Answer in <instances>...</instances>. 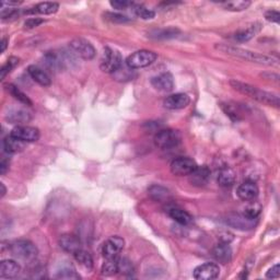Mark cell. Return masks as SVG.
Returning <instances> with one entry per match:
<instances>
[{
	"label": "cell",
	"mask_w": 280,
	"mask_h": 280,
	"mask_svg": "<svg viewBox=\"0 0 280 280\" xmlns=\"http://www.w3.org/2000/svg\"><path fill=\"white\" fill-rule=\"evenodd\" d=\"M216 50H218L220 52H224V54H228L233 57H238L244 60L258 64V65L275 66V65H278V62H279L277 57L258 54V52H255L248 50H244L241 48H236V46H231L228 44H217L216 45Z\"/></svg>",
	"instance_id": "cell-1"
},
{
	"label": "cell",
	"mask_w": 280,
	"mask_h": 280,
	"mask_svg": "<svg viewBox=\"0 0 280 280\" xmlns=\"http://www.w3.org/2000/svg\"><path fill=\"white\" fill-rule=\"evenodd\" d=\"M230 84L233 89L236 90L238 92H240V93H242V94L253 98V100H255V101H258L262 104H266V105H268V106L279 108L280 100L276 94H272V93H270V92L258 89V86H250L248 84H244L238 80H231Z\"/></svg>",
	"instance_id": "cell-2"
},
{
	"label": "cell",
	"mask_w": 280,
	"mask_h": 280,
	"mask_svg": "<svg viewBox=\"0 0 280 280\" xmlns=\"http://www.w3.org/2000/svg\"><path fill=\"white\" fill-rule=\"evenodd\" d=\"M10 250L16 258L26 262L34 260L38 254V248L35 246L34 243H32L28 240L14 241L12 244H11Z\"/></svg>",
	"instance_id": "cell-3"
},
{
	"label": "cell",
	"mask_w": 280,
	"mask_h": 280,
	"mask_svg": "<svg viewBox=\"0 0 280 280\" xmlns=\"http://www.w3.org/2000/svg\"><path fill=\"white\" fill-rule=\"evenodd\" d=\"M156 54L152 50H140L127 57L126 66L130 69H140L150 66L156 60Z\"/></svg>",
	"instance_id": "cell-4"
},
{
	"label": "cell",
	"mask_w": 280,
	"mask_h": 280,
	"mask_svg": "<svg viewBox=\"0 0 280 280\" xmlns=\"http://www.w3.org/2000/svg\"><path fill=\"white\" fill-rule=\"evenodd\" d=\"M182 142L180 132L175 130H162L154 136V144L160 149H171Z\"/></svg>",
	"instance_id": "cell-5"
},
{
	"label": "cell",
	"mask_w": 280,
	"mask_h": 280,
	"mask_svg": "<svg viewBox=\"0 0 280 280\" xmlns=\"http://www.w3.org/2000/svg\"><path fill=\"white\" fill-rule=\"evenodd\" d=\"M122 66V57L120 52L113 48H106L101 60L100 68L106 74H115Z\"/></svg>",
	"instance_id": "cell-6"
},
{
	"label": "cell",
	"mask_w": 280,
	"mask_h": 280,
	"mask_svg": "<svg viewBox=\"0 0 280 280\" xmlns=\"http://www.w3.org/2000/svg\"><path fill=\"white\" fill-rule=\"evenodd\" d=\"M69 48H72V50L76 55L80 58H82L84 60H93L96 54L94 46H93L89 40L81 38H74L72 40H70Z\"/></svg>",
	"instance_id": "cell-7"
},
{
	"label": "cell",
	"mask_w": 280,
	"mask_h": 280,
	"mask_svg": "<svg viewBox=\"0 0 280 280\" xmlns=\"http://www.w3.org/2000/svg\"><path fill=\"white\" fill-rule=\"evenodd\" d=\"M197 163L190 158L180 156L171 163V172L178 176H190L197 168Z\"/></svg>",
	"instance_id": "cell-8"
},
{
	"label": "cell",
	"mask_w": 280,
	"mask_h": 280,
	"mask_svg": "<svg viewBox=\"0 0 280 280\" xmlns=\"http://www.w3.org/2000/svg\"><path fill=\"white\" fill-rule=\"evenodd\" d=\"M124 245H125L124 238L118 236L108 238L102 245V254L104 256V258L108 260V258H118L120 253L122 250V248H124Z\"/></svg>",
	"instance_id": "cell-9"
},
{
	"label": "cell",
	"mask_w": 280,
	"mask_h": 280,
	"mask_svg": "<svg viewBox=\"0 0 280 280\" xmlns=\"http://www.w3.org/2000/svg\"><path fill=\"white\" fill-rule=\"evenodd\" d=\"M10 136L21 140L23 142H34L40 139V130L36 127L20 125L14 127L10 132Z\"/></svg>",
	"instance_id": "cell-10"
},
{
	"label": "cell",
	"mask_w": 280,
	"mask_h": 280,
	"mask_svg": "<svg viewBox=\"0 0 280 280\" xmlns=\"http://www.w3.org/2000/svg\"><path fill=\"white\" fill-rule=\"evenodd\" d=\"M220 275V267L216 262H205L197 266L192 272V277L196 280H214Z\"/></svg>",
	"instance_id": "cell-11"
},
{
	"label": "cell",
	"mask_w": 280,
	"mask_h": 280,
	"mask_svg": "<svg viewBox=\"0 0 280 280\" xmlns=\"http://www.w3.org/2000/svg\"><path fill=\"white\" fill-rule=\"evenodd\" d=\"M258 188L252 180H245L238 188V197L243 202H253L258 196Z\"/></svg>",
	"instance_id": "cell-12"
},
{
	"label": "cell",
	"mask_w": 280,
	"mask_h": 280,
	"mask_svg": "<svg viewBox=\"0 0 280 280\" xmlns=\"http://www.w3.org/2000/svg\"><path fill=\"white\" fill-rule=\"evenodd\" d=\"M190 103V98L186 93H174L166 96L163 105L168 110H182L188 106Z\"/></svg>",
	"instance_id": "cell-13"
},
{
	"label": "cell",
	"mask_w": 280,
	"mask_h": 280,
	"mask_svg": "<svg viewBox=\"0 0 280 280\" xmlns=\"http://www.w3.org/2000/svg\"><path fill=\"white\" fill-rule=\"evenodd\" d=\"M151 84L159 91L170 92L174 88L173 76L170 72H162L151 79Z\"/></svg>",
	"instance_id": "cell-14"
},
{
	"label": "cell",
	"mask_w": 280,
	"mask_h": 280,
	"mask_svg": "<svg viewBox=\"0 0 280 280\" xmlns=\"http://www.w3.org/2000/svg\"><path fill=\"white\" fill-rule=\"evenodd\" d=\"M256 219L248 218L244 214H232L226 219V224L238 230H250L255 226Z\"/></svg>",
	"instance_id": "cell-15"
},
{
	"label": "cell",
	"mask_w": 280,
	"mask_h": 280,
	"mask_svg": "<svg viewBox=\"0 0 280 280\" xmlns=\"http://www.w3.org/2000/svg\"><path fill=\"white\" fill-rule=\"evenodd\" d=\"M21 266L16 260H6L0 262V277L12 279L20 275Z\"/></svg>",
	"instance_id": "cell-16"
},
{
	"label": "cell",
	"mask_w": 280,
	"mask_h": 280,
	"mask_svg": "<svg viewBox=\"0 0 280 280\" xmlns=\"http://www.w3.org/2000/svg\"><path fill=\"white\" fill-rule=\"evenodd\" d=\"M60 246L67 253H72V255L81 250V242L77 236L72 234H64L60 238Z\"/></svg>",
	"instance_id": "cell-17"
},
{
	"label": "cell",
	"mask_w": 280,
	"mask_h": 280,
	"mask_svg": "<svg viewBox=\"0 0 280 280\" xmlns=\"http://www.w3.org/2000/svg\"><path fill=\"white\" fill-rule=\"evenodd\" d=\"M166 214L171 219L176 221L178 224H182V226H188L192 224V216L188 212L183 210L182 208L170 206L166 208Z\"/></svg>",
	"instance_id": "cell-18"
},
{
	"label": "cell",
	"mask_w": 280,
	"mask_h": 280,
	"mask_svg": "<svg viewBox=\"0 0 280 280\" xmlns=\"http://www.w3.org/2000/svg\"><path fill=\"white\" fill-rule=\"evenodd\" d=\"M212 255L219 262L228 264V262H230L232 260V250L228 243L220 242L214 248Z\"/></svg>",
	"instance_id": "cell-19"
},
{
	"label": "cell",
	"mask_w": 280,
	"mask_h": 280,
	"mask_svg": "<svg viewBox=\"0 0 280 280\" xmlns=\"http://www.w3.org/2000/svg\"><path fill=\"white\" fill-rule=\"evenodd\" d=\"M6 118L10 124H18V126H20L31 120V114L23 108H14L9 110Z\"/></svg>",
	"instance_id": "cell-20"
},
{
	"label": "cell",
	"mask_w": 280,
	"mask_h": 280,
	"mask_svg": "<svg viewBox=\"0 0 280 280\" xmlns=\"http://www.w3.org/2000/svg\"><path fill=\"white\" fill-rule=\"evenodd\" d=\"M210 178V170L208 166H197L196 170L190 175V180L192 185L202 186L205 185Z\"/></svg>",
	"instance_id": "cell-21"
},
{
	"label": "cell",
	"mask_w": 280,
	"mask_h": 280,
	"mask_svg": "<svg viewBox=\"0 0 280 280\" xmlns=\"http://www.w3.org/2000/svg\"><path fill=\"white\" fill-rule=\"evenodd\" d=\"M262 28V26L260 23H253V24H250L248 28H241V30H238L236 34H234V38L238 40V42H248V40H252L256 34H258Z\"/></svg>",
	"instance_id": "cell-22"
},
{
	"label": "cell",
	"mask_w": 280,
	"mask_h": 280,
	"mask_svg": "<svg viewBox=\"0 0 280 280\" xmlns=\"http://www.w3.org/2000/svg\"><path fill=\"white\" fill-rule=\"evenodd\" d=\"M28 72L31 76V78L42 86H50L52 84V80L50 76L46 74L43 69L36 66H30L28 68Z\"/></svg>",
	"instance_id": "cell-23"
},
{
	"label": "cell",
	"mask_w": 280,
	"mask_h": 280,
	"mask_svg": "<svg viewBox=\"0 0 280 280\" xmlns=\"http://www.w3.org/2000/svg\"><path fill=\"white\" fill-rule=\"evenodd\" d=\"M58 9H60V4L57 2H40L34 8H32L31 10H26V14H56Z\"/></svg>",
	"instance_id": "cell-24"
},
{
	"label": "cell",
	"mask_w": 280,
	"mask_h": 280,
	"mask_svg": "<svg viewBox=\"0 0 280 280\" xmlns=\"http://www.w3.org/2000/svg\"><path fill=\"white\" fill-rule=\"evenodd\" d=\"M236 174L232 170L231 168H221L218 173V184L222 188H230L236 183Z\"/></svg>",
	"instance_id": "cell-25"
},
{
	"label": "cell",
	"mask_w": 280,
	"mask_h": 280,
	"mask_svg": "<svg viewBox=\"0 0 280 280\" xmlns=\"http://www.w3.org/2000/svg\"><path fill=\"white\" fill-rule=\"evenodd\" d=\"M2 146H4V149L6 152L12 154L20 152V151L24 149L26 142H21V140L16 139L12 136H8L4 139Z\"/></svg>",
	"instance_id": "cell-26"
},
{
	"label": "cell",
	"mask_w": 280,
	"mask_h": 280,
	"mask_svg": "<svg viewBox=\"0 0 280 280\" xmlns=\"http://www.w3.org/2000/svg\"><path fill=\"white\" fill-rule=\"evenodd\" d=\"M6 90H7L11 96H12L16 100L19 101L20 103L22 104H24V105H28V106H32L33 103L32 101L28 98V96L24 92H22L19 88L16 86L14 84H6Z\"/></svg>",
	"instance_id": "cell-27"
},
{
	"label": "cell",
	"mask_w": 280,
	"mask_h": 280,
	"mask_svg": "<svg viewBox=\"0 0 280 280\" xmlns=\"http://www.w3.org/2000/svg\"><path fill=\"white\" fill-rule=\"evenodd\" d=\"M148 194L154 200L160 202L168 200V196H170V192H168V190L166 188H163V186H160V185L150 186L148 190Z\"/></svg>",
	"instance_id": "cell-28"
},
{
	"label": "cell",
	"mask_w": 280,
	"mask_h": 280,
	"mask_svg": "<svg viewBox=\"0 0 280 280\" xmlns=\"http://www.w3.org/2000/svg\"><path fill=\"white\" fill-rule=\"evenodd\" d=\"M250 4L252 2H248V0H233V2H224L220 4L226 10L234 11V12H240V11L246 10L250 6Z\"/></svg>",
	"instance_id": "cell-29"
},
{
	"label": "cell",
	"mask_w": 280,
	"mask_h": 280,
	"mask_svg": "<svg viewBox=\"0 0 280 280\" xmlns=\"http://www.w3.org/2000/svg\"><path fill=\"white\" fill-rule=\"evenodd\" d=\"M74 260H77L81 266H84V268H88V270H91L93 267V258L89 252H86L84 248L79 250L78 252H76L74 254Z\"/></svg>",
	"instance_id": "cell-30"
},
{
	"label": "cell",
	"mask_w": 280,
	"mask_h": 280,
	"mask_svg": "<svg viewBox=\"0 0 280 280\" xmlns=\"http://www.w3.org/2000/svg\"><path fill=\"white\" fill-rule=\"evenodd\" d=\"M103 276H112L118 272V258H108L103 262L101 268Z\"/></svg>",
	"instance_id": "cell-31"
},
{
	"label": "cell",
	"mask_w": 280,
	"mask_h": 280,
	"mask_svg": "<svg viewBox=\"0 0 280 280\" xmlns=\"http://www.w3.org/2000/svg\"><path fill=\"white\" fill-rule=\"evenodd\" d=\"M132 8L134 14H135L138 18H142V20H151V19H154V16H156L154 11L146 8L144 6H142V4H134Z\"/></svg>",
	"instance_id": "cell-32"
},
{
	"label": "cell",
	"mask_w": 280,
	"mask_h": 280,
	"mask_svg": "<svg viewBox=\"0 0 280 280\" xmlns=\"http://www.w3.org/2000/svg\"><path fill=\"white\" fill-rule=\"evenodd\" d=\"M56 278L65 279V280H77V279H80V276L78 275L77 272L74 270V268L65 267V268H62V270L58 272Z\"/></svg>",
	"instance_id": "cell-33"
},
{
	"label": "cell",
	"mask_w": 280,
	"mask_h": 280,
	"mask_svg": "<svg viewBox=\"0 0 280 280\" xmlns=\"http://www.w3.org/2000/svg\"><path fill=\"white\" fill-rule=\"evenodd\" d=\"M118 272L122 274V275L132 276V274H134V267L130 260H128L127 258H118Z\"/></svg>",
	"instance_id": "cell-34"
},
{
	"label": "cell",
	"mask_w": 280,
	"mask_h": 280,
	"mask_svg": "<svg viewBox=\"0 0 280 280\" xmlns=\"http://www.w3.org/2000/svg\"><path fill=\"white\" fill-rule=\"evenodd\" d=\"M260 210H262V206L258 202H252L250 205H248L246 208L244 209V212L243 214L246 216L248 218L250 219H256L258 217V214H260Z\"/></svg>",
	"instance_id": "cell-35"
},
{
	"label": "cell",
	"mask_w": 280,
	"mask_h": 280,
	"mask_svg": "<svg viewBox=\"0 0 280 280\" xmlns=\"http://www.w3.org/2000/svg\"><path fill=\"white\" fill-rule=\"evenodd\" d=\"M18 64H19V58L10 57L8 62L2 66V70H0V78L4 79L6 76H7L9 72H11V70H12L16 66H18Z\"/></svg>",
	"instance_id": "cell-36"
},
{
	"label": "cell",
	"mask_w": 280,
	"mask_h": 280,
	"mask_svg": "<svg viewBox=\"0 0 280 280\" xmlns=\"http://www.w3.org/2000/svg\"><path fill=\"white\" fill-rule=\"evenodd\" d=\"M104 19L110 21V22H112V23H120V24H122V23H127V22L130 21V18H127L126 16H122V14H114V12H105L104 14Z\"/></svg>",
	"instance_id": "cell-37"
},
{
	"label": "cell",
	"mask_w": 280,
	"mask_h": 280,
	"mask_svg": "<svg viewBox=\"0 0 280 280\" xmlns=\"http://www.w3.org/2000/svg\"><path fill=\"white\" fill-rule=\"evenodd\" d=\"M178 33V30L176 28H166V30H159V31H154L151 36L156 38H175L176 34Z\"/></svg>",
	"instance_id": "cell-38"
},
{
	"label": "cell",
	"mask_w": 280,
	"mask_h": 280,
	"mask_svg": "<svg viewBox=\"0 0 280 280\" xmlns=\"http://www.w3.org/2000/svg\"><path fill=\"white\" fill-rule=\"evenodd\" d=\"M110 4L112 6L114 9L126 10V9H128L130 7H132L134 2H126V0H114V2H110Z\"/></svg>",
	"instance_id": "cell-39"
},
{
	"label": "cell",
	"mask_w": 280,
	"mask_h": 280,
	"mask_svg": "<svg viewBox=\"0 0 280 280\" xmlns=\"http://www.w3.org/2000/svg\"><path fill=\"white\" fill-rule=\"evenodd\" d=\"M42 23H44L43 19H40V18H31V19H28L24 22V28H28V30H31V28H38V26L42 24Z\"/></svg>",
	"instance_id": "cell-40"
},
{
	"label": "cell",
	"mask_w": 280,
	"mask_h": 280,
	"mask_svg": "<svg viewBox=\"0 0 280 280\" xmlns=\"http://www.w3.org/2000/svg\"><path fill=\"white\" fill-rule=\"evenodd\" d=\"M265 18L266 20L270 22H274V23L280 22V14L276 10H268L265 14Z\"/></svg>",
	"instance_id": "cell-41"
},
{
	"label": "cell",
	"mask_w": 280,
	"mask_h": 280,
	"mask_svg": "<svg viewBox=\"0 0 280 280\" xmlns=\"http://www.w3.org/2000/svg\"><path fill=\"white\" fill-rule=\"evenodd\" d=\"M266 277L270 278V279H277L280 277V266L279 264L274 265L270 270L267 272L266 274Z\"/></svg>",
	"instance_id": "cell-42"
},
{
	"label": "cell",
	"mask_w": 280,
	"mask_h": 280,
	"mask_svg": "<svg viewBox=\"0 0 280 280\" xmlns=\"http://www.w3.org/2000/svg\"><path fill=\"white\" fill-rule=\"evenodd\" d=\"M8 168H9V161L2 159V162H0V173H2V175H4L6 172L8 171Z\"/></svg>",
	"instance_id": "cell-43"
},
{
	"label": "cell",
	"mask_w": 280,
	"mask_h": 280,
	"mask_svg": "<svg viewBox=\"0 0 280 280\" xmlns=\"http://www.w3.org/2000/svg\"><path fill=\"white\" fill-rule=\"evenodd\" d=\"M2 48H0V52H4V50H6V48H7V46H8V40L7 38H2Z\"/></svg>",
	"instance_id": "cell-44"
},
{
	"label": "cell",
	"mask_w": 280,
	"mask_h": 280,
	"mask_svg": "<svg viewBox=\"0 0 280 280\" xmlns=\"http://www.w3.org/2000/svg\"><path fill=\"white\" fill-rule=\"evenodd\" d=\"M0 188H2V197H4L6 195V192H7V190H6L4 183H0Z\"/></svg>",
	"instance_id": "cell-45"
}]
</instances>
